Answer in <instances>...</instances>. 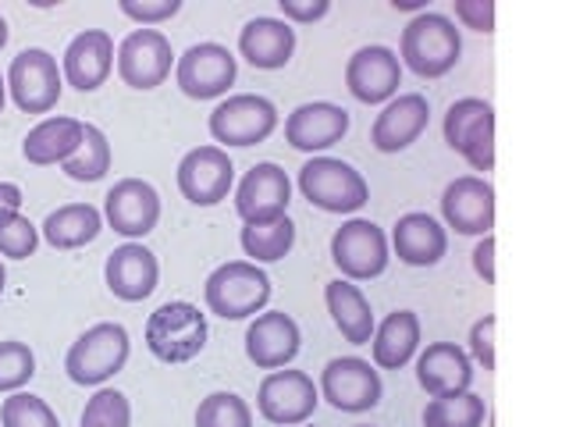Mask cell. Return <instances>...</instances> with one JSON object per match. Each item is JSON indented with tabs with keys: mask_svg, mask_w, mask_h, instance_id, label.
<instances>
[{
	"mask_svg": "<svg viewBox=\"0 0 569 427\" xmlns=\"http://www.w3.org/2000/svg\"><path fill=\"white\" fill-rule=\"evenodd\" d=\"M396 58L420 79H441L462 58V36L449 14L423 11L406 22Z\"/></svg>",
	"mask_w": 569,
	"mask_h": 427,
	"instance_id": "1",
	"label": "cell"
},
{
	"mask_svg": "<svg viewBox=\"0 0 569 427\" xmlns=\"http://www.w3.org/2000/svg\"><path fill=\"white\" fill-rule=\"evenodd\" d=\"M207 310L221 320H246L263 314V307L271 302V278L260 264L249 260H228L221 267H213L207 285H203Z\"/></svg>",
	"mask_w": 569,
	"mask_h": 427,
	"instance_id": "2",
	"label": "cell"
},
{
	"mask_svg": "<svg viewBox=\"0 0 569 427\" xmlns=\"http://www.w3.org/2000/svg\"><path fill=\"white\" fill-rule=\"evenodd\" d=\"M129 331L114 320H100V325L86 328L76 342H71L68 356H64V370L68 378L82 385V388H100L114 378V374L124 370L129 364Z\"/></svg>",
	"mask_w": 569,
	"mask_h": 427,
	"instance_id": "3",
	"label": "cell"
},
{
	"mask_svg": "<svg viewBox=\"0 0 569 427\" xmlns=\"http://www.w3.org/2000/svg\"><path fill=\"white\" fill-rule=\"evenodd\" d=\"M207 314L196 302L171 299L157 307L147 320V349L160 364H189L207 349Z\"/></svg>",
	"mask_w": 569,
	"mask_h": 427,
	"instance_id": "4",
	"label": "cell"
},
{
	"mask_svg": "<svg viewBox=\"0 0 569 427\" xmlns=\"http://www.w3.org/2000/svg\"><path fill=\"white\" fill-rule=\"evenodd\" d=\"M299 192L310 207L325 214H356L370 200L367 178L338 157H310L299 168Z\"/></svg>",
	"mask_w": 569,
	"mask_h": 427,
	"instance_id": "5",
	"label": "cell"
},
{
	"mask_svg": "<svg viewBox=\"0 0 569 427\" xmlns=\"http://www.w3.org/2000/svg\"><path fill=\"white\" fill-rule=\"evenodd\" d=\"M8 97L22 115H50L64 93L61 64L43 47H26L8 64Z\"/></svg>",
	"mask_w": 569,
	"mask_h": 427,
	"instance_id": "6",
	"label": "cell"
},
{
	"mask_svg": "<svg viewBox=\"0 0 569 427\" xmlns=\"http://www.w3.org/2000/svg\"><path fill=\"white\" fill-rule=\"evenodd\" d=\"M207 125L213 147H257L278 129V107L260 93H236L213 107Z\"/></svg>",
	"mask_w": 569,
	"mask_h": 427,
	"instance_id": "7",
	"label": "cell"
},
{
	"mask_svg": "<svg viewBox=\"0 0 569 427\" xmlns=\"http://www.w3.org/2000/svg\"><path fill=\"white\" fill-rule=\"evenodd\" d=\"M391 246L381 225L367 218H349L342 228H335L331 236V264L346 281H370L385 275Z\"/></svg>",
	"mask_w": 569,
	"mask_h": 427,
	"instance_id": "8",
	"label": "cell"
},
{
	"mask_svg": "<svg viewBox=\"0 0 569 427\" xmlns=\"http://www.w3.org/2000/svg\"><path fill=\"white\" fill-rule=\"evenodd\" d=\"M320 399H328L342 414H367L381 403L385 385L381 370L373 367L363 356H335L328 367L320 370Z\"/></svg>",
	"mask_w": 569,
	"mask_h": 427,
	"instance_id": "9",
	"label": "cell"
},
{
	"mask_svg": "<svg viewBox=\"0 0 569 427\" xmlns=\"http://www.w3.org/2000/svg\"><path fill=\"white\" fill-rule=\"evenodd\" d=\"M320 391L307 370H267L257 388V409L274 427H299L313 417Z\"/></svg>",
	"mask_w": 569,
	"mask_h": 427,
	"instance_id": "10",
	"label": "cell"
},
{
	"mask_svg": "<svg viewBox=\"0 0 569 427\" xmlns=\"http://www.w3.org/2000/svg\"><path fill=\"white\" fill-rule=\"evenodd\" d=\"M239 76V58L221 43H192L174 61V82L189 100H218Z\"/></svg>",
	"mask_w": 569,
	"mask_h": 427,
	"instance_id": "11",
	"label": "cell"
},
{
	"mask_svg": "<svg viewBox=\"0 0 569 427\" xmlns=\"http://www.w3.org/2000/svg\"><path fill=\"white\" fill-rule=\"evenodd\" d=\"M174 64L171 40L160 29H132L114 50V68L124 86L132 89H157L164 86Z\"/></svg>",
	"mask_w": 569,
	"mask_h": 427,
	"instance_id": "12",
	"label": "cell"
},
{
	"mask_svg": "<svg viewBox=\"0 0 569 427\" xmlns=\"http://www.w3.org/2000/svg\"><path fill=\"white\" fill-rule=\"evenodd\" d=\"M178 189L192 207H218L236 189V165L221 147H196L178 160Z\"/></svg>",
	"mask_w": 569,
	"mask_h": 427,
	"instance_id": "13",
	"label": "cell"
},
{
	"mask_svg": "<svg viewBox=\"0 0 569 427\" xmlns=\"http://www.w3.org/2000/svg\"><path fill=\"white\" fill-rule=\"evenodd\" d=\"M160 221V196L147 178H121L103 196V225L129 242L147 239Z\"/></svg>",
	"mask_w": 569,
	"mask_h": 427,
	"instance_id": "14",
	"label": "cell"
},
{
	"mask_svg": "<svg viewBox=\"0 0 569 427\" xmlns=\"http://www.w3.org/2000/svg\"><path fill=\"white\" fill-rule=\"evenodd\" d=\"M441 218L445 228H452L456 236H491L495 228V189L488 178L462 175L452 178L441 192Z\"/></svg>",
	"mask_w": 569,
	"mask_h": 427,
	"instance_id": "15",
	"label": "cell"
},
{
	"mask_svg": "<svg viewBox=\"0 0 569 427\" xmlns=\"http://www.w3.org/2000/svg\"><path fill=\"white\" fill-rule=\"evenodd\" d=\"M402 86V64L391 47H360L346 64V89L360 103H388L399 97Z\"/></svg>",
	"mask_w": 569,
	"mask_h": 427,
	"instance_id": "16",
	"label": "cell"
},
{
	"mask_svg": "<svg viewBox=\"0 0 569 427\" xmlns=\"http://www.w3.org/2000/svg\"><path fill=\"white\" fill-rule=\"evenodd\" d=\"M302 349V331L284 310H263L246 328V356L257 370L289 367Z\"/></svg>",
	"mask_w": 569,
	"mask_h": 427,
	"instance_id": "17",
	"label": "cell"
},
{
	"mask_svg": "<svg viewBox=\"0 0 569 427\" xmlns=\"http://www.w3.org/2000/svg\"><path fill=\"white\" fill-rule=\"evenodd\" d=\"M431 125V103L423 93H399L381 107L370 125V142L378 153H402L427 132Z\"/></svg>",
	"mask_w": 569,
	"mask_h": 427,
	"instance_id": "18",
	"label": "cell"
},
{
	"mask_svg": "<svg viewBox=\"0 0 569 427\" xmlns=\"http://www.w3.org/2000/svg\"><path fill=\"white\" fill-rule=\"evenodd\" d=\"M289 203H292V182L274 160H260L236 186V214L242 218V225L289 214Z\"/></svg>",
	"mask_w": 569,
	"mask_h": 427,
	"instance_id": "19",
	"label": "cell"
},
{
	"mask_svg": "<svg viewBox=\"0 0 569 427\" xmlns=\"http://www.w3.org/2000/svg\"><path fill=\"white\" fill-rule=\"evenodd\" d=\"M349 132V111L328 100L299 103L296 111L284 118V142L299 153H320L342 142Z\"/></svg>",
	"mask_w": 569,
	"mask_h": 427,
	"instance_id": "20",
	"label": "cell"
},
{
	"mask_svg": "<svg viewBox=\"0 0 569 427\" xmlns=\"http://www.w3.org/2000/svg\"><path fill=\"white\" fill-rule=\"evenodd\" d=\"M114 71V40L103 29H86L68 43L61 58L64 86L79 89V93H97V89L111 79Z\"/></svg>",
	"mask_w": 569,
	"mask_h": 427,
	"instance_id": "21",
	"label": "cell"
},
{
	"mask_svg": "<svg viewBox=\"0 0 569 427\" xmlns=\"http://www.w3.org/2000/svg\"><path fill=\"white\" fill-rule=\"evenodd\" d=\"M103 281L121 302H142L157 292L160 281V264L157 254L142 242H124L114 254H107L103 264Z\"/></svg>",
	"mask_w": 569,
	"mask_h": 427,
	"instance_id": "22",
	"label": "cell"
},
{
	"mask_svg": "<svg viewBox=\"0 0 569 427\" xmlns=\"http://www.w3.org/2000/svg\"><path fill=\"white\" fill-rule=\"evenodd\" d=\"M417 381L427 391V399L462 396L473 385V360L456 342H431L423 352H417Z\"/></svg>",
	"mask_w": 569,
	"mask_h": 427,
	"instance_id": "23",
	"label": "cell"
},
{
	"mask_svg": "<svg viewBox=\"0 0 569 427\" xmlns=\"http://www.w3.org/2000/svg\"><path fill=\"white\" fill-rule=\"evenodd\" d=\"M388 246L396 249V257L406 267H435L445 254H449V231L438 218L423 210H409L391 228Z\"/></svg>",
	"mask_w": 569,
	"mask_h": 427,
	"instance_id": "24",
	"label": "cell"
},
{
	"mask_svg": "<svg viewBox=\"0 0 569 427\" xmlns=\"http://www.w3.org/2000/svg\"><path fill=\"white\" fill-rule=\"evenodd\" d=\"M239 53L260 71H278L289 64L296 53V29L271 14L249 18L239 32Z\"/></svg>",
	"mask_w": 569,
	"mask_h": 427,
	"instance_id": "25",
	"label": "cell"
},
{
	"mask_svg": "<svg viewBox=\"0 0 569 427\" xmlns=\"http://www.w3.org/2000/svg\"><path fill=\"white\" fill-rule=\"evenodd\" d=\"M420 317L413 310H396L388 314L370 335V356L378 370H402L417 360L420 352Z\"/></svg>",
	"mask_w": 569,
	"mask_h": 427,
	"instance_id": "26",
	"label": "cell"
},
{
	"mask_svg": "<svg viewBox=\"0 0 569 427\" xmlns=\"http://www.w3.org/2000/svg\"><path fill=\"white\" fill-rule=\"evenodd\" d=\"M82 129L86 125L79 118H43L40 125H32L29 136L22 139V157L36 168L64 165V160L82 147Z\"/></svg>",
	"mask_w": 569,
	"mask_h": 427,
	"instance_id": "27",
	"label": "cell"
},
{
	"mask_svg": "<svg viewBox=\"0 0 569 427\" xmlns=\"http://www.w3.org/2000/svg\"><path fill=\"white\" fill-rule=\"evenodd\" d=\"M325 302H328V314L335 320V328L342 331L346 342L370 346V335H373V328H378V320H373V310H370L367 296L356 289L352 281H346V278L328 281Z\"/></svg>",
	"mask_w": 569,
	"mask_h": 427,
	"instance_id": "28",
	"label": "cell"
},
{
	"mask_svg": "<svg viewBox=\"0 0 569 427\" xmlns=\"http://www.w3.org/2000/svg\"><path fill=\"white\" fill-rule=\"evenodd\" d=\"M103 231V214L93 203H64L47 214L40 236L53 249H82Z\"/></svg>",
	"mask_w": 569,
	"mask_h": 427,
	"instance_id": "29",
	"label": "cell"
},
{
	"mask_svg": "<svg viewBox=\"0 0 569 427\" xmlns=\"http://www.w3.org/2000/svg\"><path fill=\"white\" fill-rule=\"evenodd\" d=\"M239 242L249 264H278L292 254L296 225L289 214H278V218H263V221H246Z\"/></svg>",
	"mask_w": 569,
	"mask_h": 427,
	"instance_id": "30",
	"label": "cell"
},
{
	"mask_svg": "<svg viewBox=\"0 0 569 427\" xmlns=\"http://www.w3.org/2000/svg\"><path fill=\"white\" fill-rule=\"evenodd\" d=\"M61 171L71 178V182H100V178L111 171V142H107L103 129L86 125L82 147L64 160Z\"/></svg>",
	"mask_w": 569,
	"mask_h": 427,
	"instance_id": "31",
	"label": "cell"
},
{
	"mask_svg": "<svg viewBox=\"0 0 569 427\" xmlns=\"http://www.w3.org/2000/svg\"><path fill=\"white\" fill-rule=\"evenodd\" d=\"M423 427H485L488 406L473 391L462 396H445V399H427L423 406Z\"/></svg>",
	"mask_w": 569,
	"mask_h": 427,
	"instance_id": "32",
	"label": "cell"
},
{
	"mask_svg": "<svg viewBox=\"0 0 569 427\" xmlns=\"http://www.w3.org/2000/svg\"><path fill=\"white\" fill-rule=\"evenodd\" d=\"M196 427H253V409L236 391H210L196 406Z\"/></svg>",
	"mask_w": 569,
	"mask_h": 427,
	"instance_id": "33",
	"label": "cell"
},
{
	"mask_svg": "<svg viewBox=\"0 0 569 427\" xmlns=\"http://www.w3.org/2000/svg\"><path fill=\"white\" fill-rule=\"evenodd\" d=\"M0 427H61L58 414L32 391H11L0 403Z\"/></svg>",
	"mask_w": 569,
	"mask_h": 427,
	"instance_id": "34",
	"label": "cell"
},
{
	"mask_svg": "<svg viewBox=\"0 0 569 427\" xmlns=\"http://www.w3.org/2000/svg\"><path fill=\"white\" fill-rule=\"evenodd\" d=\"M79 427H132V403L118 388H97L86 403Z\"/></svg>",
	"mask_w": 569,
	"mask_h": 427,
	"instance_id": "35",
	"label": "cell"
},
{
	"mask_svg": "<svg viewBox=\"0 0 569 427\" xmlns=\"http://www.w3.org/2000/svg\"><path fill=\"white\" fill-rule=\"evenodd\" d=\"M40 246V225H32L22 210L0 214V257L29 260Z\"/></svg>",
	"mask_w": 569,
	"mask_h": 427,
	"instance_id": "36",
	"label": "cell"
},
{
	"mask_svg": "<svg viewBox=\"0 0 569 427\" xmlns=\"http://www.w3.org/2000/svg\"><path fill=\"white\" fill-rule=\"evenodd\" d=\"M32 378H36V352L26 342H18V338L0 342V391L4 396L22 391Z\"/></svg>",
	"mask_w": 569,
	"mask_h": 427,
	"instance_id": "37",
	"label": "cell"
},
{
	"mask_svg": "<svg viewBox=\"0 0 569 427\" xmlns=\"http://www.w3.org/2000/svg\"><path fill=\"white\" fill-rule=\"evenodd\" d=\"M495 115V107L488 103V100H480V97H462V100H456L449 111H445V142L459 153V147H462V139L470 136V129L477 121H485V118H491Z\"/></svg>",
	"mask_w": 569,
	"mask_h": 427,
	"instance_id": "38",
	"label": "cell"
},
{
	"mask_svg": "<svg viewBox=\"0 0 569 427\" xmlns=\"http://www.w3.org/2000/svg\"><path fill=\"white\" fill-rule=\"evenodd\" d=\"M459 157L467 160L473 171H491L495 168V115L473 125L470 136L462 139Z\"/></svg>",
	"mask_w": 569,
	"mask_h": 427,
	"instance_id": "39",
	"label": "cell"
},
{
	"mask_svg": "<svg viewBox=\"0 0 569 427\" xmlns=\"http://www.w3.org/2000/svg\"><path fill=\"white\" fill-rule=\"evenodd\" d=\"M118 11L139 22V29H153L160 22H171L182 11V0H118Z\"/></svg>",
	"mask_w": 569,
	"mask_h": 427,
	"instance_id": "40",
	"label": "cell"
},
{
	"mask_svg": "<svg viewBox=\"0 0 569 427\" xmlns=\"http://www.w3.org/2000/svg\"><path fill=\"white\" fill-rule=\"evenodd\" d=\"M495 331H498V317L485 314L480 320H473L470 338H467V342H470L467 356L477 367H485V370H495Z\"/></svg>",
	"mask_w": 569,
	"mask_h": 427,
	"instance_id": "41",
	"label": "cell"
},
{
	"mask_svg": "<svg viewBox=\"0 0 569 427\" xmlns=\"http://www.w3.org/2000/svg\"><path fill=\"white\" fill-rule=\"evenodd\" d=\"M456 22L473 32H495V0H456Z\"/></svg>",
	"mask_w": 569,
	"mask_h": 427,
	"instance_id": "42",
	"label": "cell"
},
{
	"mask_svg": "<svg viewBox=\"0 0 569 427\" xmlns=\"http://www.w3.org/2000/svg\"><path fill=\"white\" fill-rule=\"evenodd\" d=\"M281 22L289 26H313L320 18H328L331 0H278Z\"/></svg>",
	"mask_w": 569,
	"mask_h": 427,
	"instance_id": "43",
	"label": "cell"
},
{
	"mask_svg": "<svg viewBox=\"0 0 569 427\" xmlns=\"http://www.w3.org/2000/svg\"><path fill=\"white\" fill-rule=\"evenodd\" d=\"M473 271L485 278V285H495V236H480L473 246Z\"/></svg>",
	"mask_w": 569,
	"mask_h": 427,
	"instance_id": "44",
	"label": "cell"
},
{
	"mask_svg": "<svg viewBox=\"0 0 569 427\" xmlns=\"http://www.w3.org/2000/svg\"><path fill=\"white\" fill-rule=\"evenodd\" d=\"M8 210H22V189L14 182H0V214Z\"/></svg>",
	"mask_w": 569,
	"mask_h": 427,
	"instance_id": "45",
	"label": "cell"
},
{
	"mask_svg": "<svg viewBox=\"0 0 569 427\" xmlns=\"http://www.w3.org/2000/svg\"><path fill=\"white\" fill-rule=\"evenodd\" d=\"M391 8H396V11H417V14L427 11L423 0H391Z\"/></svg>",
	"mask_w": 569,
	"mask_h": 427,
	"instance_id": "46",
	"label": "cell"
},
{
	"mask_svg": "<svg viewBox=\"0 0 569 427\" xmlns=\"http://www.w3.org/2000/svg\"><path fill=\"white\" fill-rule=\"evenodd\" d=\"M8 40H11V29H8V18L0 14V50L8 47Z\"/></svg>",
	"mask_w": 569,
	"mask_h": 427,
	"instance_id": "47",
	"label": "cell"
},
{
	"mask_svg": "<svg viewBox=\"0 0 569 427\" xmlns=\"http://www.w3.org/2000/svg\"><path fill=\"white\" fill-rule=\"evenodd\" d=\"M4 103H8V79H4V71H0V115H4Z\"/></svg>",
	"mask_w": 569,
	"mask_h": 427,
	"instance_id": "48",
	"label": "cell"
},
{
	"mask_svg": "<svg viewBox=\"0 0 569 427\" xmlns=\"http://www.w3.org/2000/svg\"><path fill=\"white\" fill-rule=\"evenodd\" d=\"M4 285H8V271H4V260H0V296H4Z\"/></svg>",
	"mask_w": 569,
	"mask_h": 427,
	"instance_id": "49",
	"label": "cell"
},
{
	"mask_svg": "<svg viewBox=\"0 0 569 427\" xmlns=\"http://www.w3.org/2000/svg\"><path fill=\"white\" fill-rule=\"evenodd\" d=\"M352 427H370V424H352Z\"/></svg>",
	"mask_w": 569,
	"mask_h": 427,
	"instance_id": "50",
	"label": "cell"
},
{
	"mask_svg": "<svg viewBox=\"0 0 569 427\" xmlns=\"http://www.w3.org/2000/svg\"><path fill=\"white\" fill-rule=\"evenodd\" d=\"M299 427H313V424H299Z\"/></svg>",
	"mask_w": 569,
	"mask_h": 427,
	"instance_id": "51",
	"label": "cell"
}]
</instances>
